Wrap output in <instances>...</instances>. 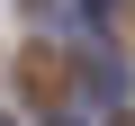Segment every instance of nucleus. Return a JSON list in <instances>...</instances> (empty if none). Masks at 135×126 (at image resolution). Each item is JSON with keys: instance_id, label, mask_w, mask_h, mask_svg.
<instances>
[{"instance_id": "2", "label": "nucleus", "mask_w": 135, "mask_h": 126, "mask_svg": "<svg viewBox=\"0 0 135 126\" xmlns=\"http://www.w3.org/2000/svg\"><path fill=\"white\" fill-rule=\"evenodd\" d=\"M99 18H108V36L135 54V0H99Z\"/></svg>"}, {"instance_id": "3", "label": "nucleus", "mask_w": 135, "mask_h": 126, "mask_svg": "<svg viewBox=\"0 0 135 126\" xmlns=\"http://www.w3.org/2000/svg\"><path fill=\"white\" fill-rule=\"evenodd\" d=\"M108 126H135V108H126V117H108Z\"/></svg>"}, {"instance_id": "1", "label": "nucleus", "mask_w": 135, "mask_h": 126, "mask_svg": "<svg viewBox=\"0 0 135 126\" xmlns=\"http://www.w3.org/2000/svg\"><path fill=\"white\" fill-rule=\"evenodd\" d=\"M72 54H63V45H18V99L36 108V117H54L63 99H72Z\"/></svg>"}]
</instances>
